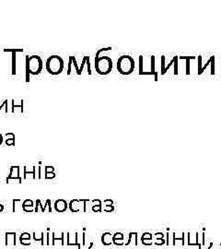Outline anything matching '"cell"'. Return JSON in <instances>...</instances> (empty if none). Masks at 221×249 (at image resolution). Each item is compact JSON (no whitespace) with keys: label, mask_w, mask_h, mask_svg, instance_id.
I'll use <instances>...</instances> for the list:
<instances>
[{"label":"cell","mask_w":221,"mask_h":249,"mask_svg":"<svg viewBox=\"0 0 221 249\" xmlns=\"http://www.w3.org/2000/svg\"><path fill=\"white\" fill-rule=\"evenodd\" d=\"M4 210V205L0 204V212H2Z\"/></svg>","instance_id":"35"},{"label":"cell","mask_w":221,"mask_h":249,"mask_svg":"<svg viewBox=\"0 0 221 249\" xmlns=\"http://www.w3.org/2000/svg\"><path fill=\"white\" fill-rule=\"evenodd\" d=\"M48 208V212H52V205H51V200L50 199H47L45 202V204L43 206V208H44V211L46 210V208Z\"/></svg>","instance_id":"19"},{"label":"cell","mask_w":221,"mask_h":249,"mask_svg":"<svg viewBox=\"0 0 221 249\" xmlns=\"http://www.w3.org/2000/svg\"><path fill=\"white\" fill-rule=\"evenodd\" d=\"M72 55L69 56V60H68V67H67V75H70L71 71H72Z\"/></svg>","instance_id":"21"},{"label":"cell","mask_w":221,"mask_h":249,"mask_svg":"<svg viewBox=\"0 0 221 249\" xmlns=\"http://www.w3.org/2000/svg\"><path fill=\"white\" fill-rule=\"evenodd\" d=\"M5 245L7 246H14L16 245V233L8 231L5 235Z\"/></svg>","instance_id":"8"},{"label":"cell","mask_w":221,"mask_h":249,"mask_svg":"<svg viewBox=\"0 0 221 249\" xmlns=\"http://www.w3.org/2000/svg\"><path fill=\"white\" fill-rule=\"evenodd\" d=\"M33 238H34V240L35 241H37V242H42V245H43L44 244H45V242H44V233L43 231H41V233H34L33 234Z\"/></svg>","instance_id":"12"},{"label":"cell","mask_w":221,"mask_h":249,"mask_svg":"<svg viewBox=\"0 0 221 249\" xmlns=\"http://www.w3.org/2000/svg\"><path fill=\"white\" fill-rule=\"evenodd\" d=\"M180 59H195V56H180Z\"/></svg>","instance_id":"33"},{"label":"cell","mask_w":221,"mask_h":249,"mask_svg":"<svg viewBox=\"0 0 221 249\" xmlns=\"http://www.w3.org/2000/svg\"><path fill=\"white\" fill-rule=\"evenodd\" d=\"M95 68L99 74L108 75L113 69V61L108 56H101L95 62Z\"/></svg>","instance_id":"3"},{"label":"cell","mask_w":221,"mask_h":249,"mask_svg":"<svg viewBox=\"0 0 221 249\" xmlns=\"http://www.w3.org/2000/svg\"><path fill=\"white\" fill-rule=\"evenodd\" d=\"M151 72L155 73V56L152 55L151 56Z\"/></svg>","instance_id":"25"},{"label":"cell","mask_w":221,"mask_h":249,"mask_svg":"<svg viewBox=\"0 0 221 249\" xmlns=\"http://www.w3.org/2000/svg\"><path fill=\"white\" fill-rule=\"evenodd\" d=\"M43 63L42 58L39 55H31L29 57V68H30V74L31 75H39L43 70Z\"/></svg>","instance_id":"4"},{"label":"cell","mask_w":221,"mask_h":249,"mask_svg":"<svg viewBox=\"0 0 221 249\" xmlns=\"http://www.w3.org/2000/svg\"><path fill=\"white\" fill-rule=\"evenodd\" d=\"M54 171H55V168H54L53 166L46 165V166L44 167V172H45V173H54Z\"/></svg>","instance_id":"26"},{"label":"cell","mask_w":221,"mask_h":249,"mask_svg":"<svg viewBox=\"0 0 221 249\" xmlns=\"http://www.w3.org/2000/svg\"><path fill=\"white\" fill-rule=\"evenodd\" d=\"M29 176H31L32 179H36V166L32 167V171H28L27 167L24 166V175H23V178L28 179Z\"/></svg>","instance_id":"10"},{"label":"cell","mask_w":221,"mask_h":249,"mask_svg":"<svg viewBox=\"0 0 221 249\" xmlns=\"http://www.w3.org/2000/svg\"><path fill=\"white\" fill-rule=\"evenodd\" d=\"M174 75L178 74V56H174Z\"/></svg>","instance_id":"24"},{"label":"cell","mask_w":221,"mask_h":249,"mask_svg":"<svg viewBox=\"0 0 221 249\" xmlns=\"http://www.w3.org/2000/svg\"><path fill=\"white\" fill-rule=\"evenodd\" d=\"M20 166H11L10 168V173L8 176L7 177V183H9L11 180L13 181H18L19 184H20L22 182V178L20 175Z\"/></svg>","instance_id":"5"},{"label":"cell","mask_w":221,"mask_h":249,"mask_svg":"<svg viewBox=\"0 0 221 249\" xmlns=\"http://www.w3.org/2000/svg\"><path fill=\"white\" fill-rule=\"evenodd\" d=\"M84 202V199H74V200H71L70 203L68 204V207L69 208H70V210L72 212H78L81 210V206L85 208V204L81 205Z\"/></svg>","instance_id":"6"},{"label":"cell","mask_w":221,"mask_h":249,"mask_svg":"<svg viewBox=\"0 0 221 249\" xmlns=\"http://www.w3.org/2000/svg\"><path fill=\"white\" fill-rule=\"evenodd\" d=\"M20 244L23 245H31V240L29 239H26V240H20Z\"/></svg>","instance_id":"30"},{"label":"cell","mask_w":221,"mask_h":249,"mask_svg":"<svg viewBox=\"0 0 221 249\" xmlns=\"http://www.w3.org/2000/svg\"><path fill=\"white\" fill-rule=\"evenodd\" d=\"M3 140H4L3 135H2V134H0V145H1V144L3 143Z\"/></svg>","instance_id":"34"},{"label":"cell","mask_w":221,"mask_h":249,"mask_svg":"<svg viewBox=\"0 0 221 249\" xmlns=\"http://www.w3.org/2000/svg\"><path fill=\"white\" fill-rule=\"evenodd\" d=\"M39 208H41L42 212H44V208H43V205L42 204V201L40 199H37L35 201V207H34V212H38Z\"/></svg>","instance_id":"13"},{"label":"cell","mask_w":221,"mask_h":249,"mask_svg":"<svg viewBox=\"0 0 221 249\" xmlns=\"http://www.w3.org/2000/svg\"><path fill=\"white\" fill-rule=\"evenodd\" d=\"M46 70L51 75H59L64 70V60L59 55H51L46 60Z\"/></svg>","instance_id":"1"},{"label":"cell","mask_w":221,"mask_h":249,"mask_svg":"<svg viewBox=\"0 0 221 249\" xmlns=\"http://www.w3.org/2000/svg\"><path fill=\"white\" fill-rule=\"evenodd\" d=\"M34 206V203H33V201L32 200H31V199H26V200H24L22 202V207H31V208H33Z\"/></svg>","instance_id":"16"},{"label":"cell","mask_w":221,"mask_h":249,"mask_svg":"<svg viewBox=\"0 0 221 249\" xmlns=\"http://www.w3.org/2000/svg\"><path fill=\"white\" fill-rule=\"evenodd\" d=\"M18 108H20L21 113H23V100H21L20 105H17V104H15V103H14V100L12 101V113H14V112H15V110H16V109H18Z\"/></svg>","instance_id":"17"},{"label":"cell","mask_w":221,"mask_h":249,"mask_svg":"<svg viewBox=\"0 0 221 249\" xmlns=\"http://www.w3.org/2000/svg\"><path fill=\"white\" fill-rule=\"evenodd\" d=\"M143 71V56L140 55L139 56V74H142Z\"/></svg>","instance_id":"22"},{"label":"cell","mask_w":221,"mask_h":249,"mask_svg":"<svg viewBox=\"0 0 221 249\" xmlns=\"http://www.w3.org/2000/svg\"><path fill=\"white\" fill-rule=\"evenodd\" d=\"M211 58H212V60H211V75H214L215 74V56L213 55V56H211Z\"/></svg>","instance_id":"28"},{"label":"cell","mask_w":221,"mask_h":249,"mask_svg":"<svg viewBox=\"0 0 221 249\" xmlns=\"http://www.w3.org/2000/svg\"><path fill=\"white\" fill-rule=\"evenodd\" d=\"M55 177V173H46L44 178L45 179H54Z\"/></svg>","instance_id":"27"},{"label":"cell","mask_w":221,"mask_h":249,"mask_svg":"<svg viewBox=\"0 0 221 249\" xmlns=\"http://www.w3.org/2000/svg\"><path fill=\"white\" fill-rule=\"evenodd\" d=\"M88 58H89V56H84V58H83V61H82V64H81V67H79V73H78V75H80L81 73H82V71H83V68H84V66L85 65H87V60H88Z\"/></svg>","instance_id":"18"},{"label":"cell","mask_w":221,"mask_h":249,"mask_svg":"<svg viewBox=\"0 0 221 249\" xmlns=\"http://www.w3.org/2000/svg\"><path fill=\"white\" fill-rule=\"evenodd\" d=\"M67 208L68 204L65 199H58L55 202V210L57 212H65Z\"/></svg>","instance_id":"7"},{"label":"cell","mask_w":221,"mask_h":249,"mask_svg":"<svg viewBox=\"0 0 221 249\" xmlns=\"http://www.w3.org/2000/svg\"><path fill=\"white\" fill-rule=\"evenodd\" d=\"M26 239H29L31 240V234L29 233H23L20 234V240H26Z\"/></svg>","instance_id":"20"},{"label":"cell","mask_w":221,"mask_h":249,"mask_svg":"<svg viewBox=\"0 0 221 249\" xmlns=\"http://www.w3.org/2000/svg\"><path fill=\"white\" fill-rule=\"evenodd\" d=\"M117 69L123 75H129L135 69V61L129 55L121 56L117 61Z\"/></svg>","instance_id":"2"},{"label":"cell","mask_w":221,"mask_h":249,"mask_svg":"<svg viewBox=\"0 0 221 249\" xmlns=\"http://www.w3.org/2000/svg\"><path fill=\"white\" fill-rule=\"evenodd\" d=\"M186 65H187L186 66V67H187L186 68V74L189 75L190 74V69H189L190 68V59H186Z\"/></svg>","instance_id":"31"},{"label":"cell","mask_w":221,"mask_h":249,"mask_svg":"<svg viewBox=\"0 0 221 249\" xmlns=\"http://www.w3.org/2000/svg\"><path fill=\"white\" fill-rule=\"evenodd\" d=\"M4 52H10L12 55V67H11V72L12 75H16V53L18 52H23V49H4Z\"/></svg>","instance_id":"9"},{"label":"cell","mask_w":221,"mask_h":249,"mask_svg":"<svg viewBox=\"0 0 221 249\" xmlns=\"http://www.w3.org/2000/svg\"><path fill=\"white\" fill-rule=\"evenodd\" d=\"M4 107L8 110V100H5V101L3 102V104H2V105H0V112H1V110H2Z\"/></svg>","instance_id":"32"},{"label":"cell","mask_w":221,"mask_h":249,"mask_svg":"<svg viewBox=\"0 0 221 249\" xmlns=\"http://www.w3.org/2000/svg\"><path fill=\"white\" fill-rule=\"evenodd\" d=\"M29 55H26V82H30V68H29Z\"/></svg>","instance_id":"14"},{"label":"cell","mask_w":221,"mask_h":249,"mask_svg":"<svg viewBox=\"0 0 221 249\" xmlns=\"http://www.w3.org/2000/svg\"><path fill=\"white\" fill-rule=\"evenodd\" d=\"M109 50H112V47H106V48H101L99 50L97 53H96V56H95V62H97L99 59H100V55L102 53V52H105V51H109Z\"/></svg>","instance_id":"15"},{"label":"cell","mask_w":221,"mask_h":249,"mask_svg":"<svg viewBox=\"0 0 221 249\" xmlns=\"http://www.w3.org/2000/svg\"><path fill=\"white\" fill-rule=\"evenodd\" d=\"M6 137H7V138H6V145L7 146H13L15 144V135L13 134V133H7L6 134Z\"/></svg>","instance_id":"11"},{"label":"cell","mask_w":221,"mask_h":249,"mask_svg":"<svg viewBox=\"0 0 221 249\" xmlns=\"http://www.w3.org/2000/svg\"><path fill=\"white\" fill-rule=\"evenodd\" d=\"M72 64L74 65V67L76 68V71H77V74L78 75V73H79V67H78V64H77V60H76V57H75V56H73V55H72Z\"/></svg>","instance_id":"23"},{"label":"cell","mask_w":221,"mask_h":249,"mask_svg":"<svg viewBox=\"0 0 221 249\" xmlns=\"http://www.w3.org/2000/svg\"><path fill=\"white\" fill-rule=\"evenodd\" d=\"M22 210L23 211L25 212H33L34 211V207L31 208V207H22Z\"/></svg>","instance_id":"29"}]
</instances>
